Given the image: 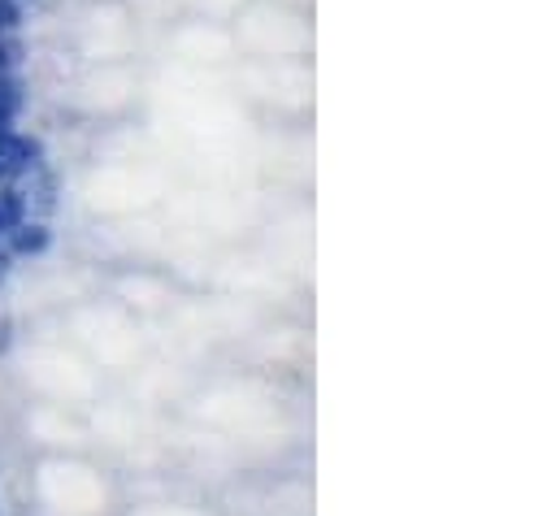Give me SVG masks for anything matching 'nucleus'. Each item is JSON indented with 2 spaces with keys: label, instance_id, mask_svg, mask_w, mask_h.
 I'll return each mask as SVG.
<instances>
[{
  "label": "nucleus",
  "instance_id": "f257e3e1",
  "mask_svg": "<svg viewBox=\"0 0 560 516\" xmlns=\"http://www.w3.org/2000/svg\"><path fill=\"white\" fill-rule=\"evenodd\" d=\"M35 165H44V143L13 127L4 130L0 134V187H9L18 174H26Z\"/></svg>",
  "mask_w": 560,
  "mask_h": 516
},
{
  "label": "nucleus",
  "instance_id": "f03ea898",
  "mask_svg": "<svg viewBox=\"0 0 560 516\" xmlns=\"http://www.w3.org/2000/svg\"><path fill=\"white\" fill-rule=\"evenodd\" d=\"M4 248H9V257H35V253H44L48 248V231L39 226V222H18L13 231H9V239H4Z\"/></svg>",
  "mask_w": 560,
  "mask_h": 516
},
{
  "label": "nucleus",
  "instance_id": "7ed1b4c3",
  "mask_svg": "<svg viewBox=\"0 0 560 516\" xmlns=\"http://www.w3.org/2000/svg\"><path fill=\"white\" fill-rule=\"evenodd\" d=\"M18 26H22V4L18 0H0V31L18 35Z\"/></svg>",
  "mask_w": 560,
  "mask_h": 516
},
{
  "label": "nucleus",
  "instance_id": "20e7f679",
  "mask_svg": "<svg viewBox=\"0 0 560 516\" xmlns=\"http://www.w3.org/2000/svg\"><path fill=\"white\" fill-rule=\"evenodd\" d=\"M4 335H9V321H0V352H4V343H9Z\"/></svg>",
  "mask_w": 560,
  "mask_h": 516
}]
</instances>
